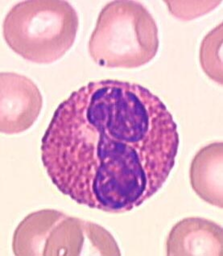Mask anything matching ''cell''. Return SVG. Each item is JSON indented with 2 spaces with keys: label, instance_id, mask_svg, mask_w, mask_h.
<instances>
[{
  "label": "cell",
  "instance_id": "obj_5",
  "mask_svg": "<svg viewBox=\"0 0 223 256\" xmlns=\"http://www.w3.org/2000/svg\"><path fill=\"white\" fill-rule=\"evenodd\" d=\"M216 29H214L210 34L204 38L200 48V63L207 74L215 80L216 74L215 71L218 70L219 75L222 76V59L221 58V52L216 54V52H221V50H218L215 52V50L218 46L222 44V40H220L217 44H215L219 36H222V28L218 32L217 38H215Z\"/></svg>",
  "mask_w": 223,
  "mask_h": 256
},
{
  "label": "cell",
  "instance_id": "obj_3",
  "mask_svg": "<svg viewBox=\"0 0 223 256\" xmlns=\"http://www.w3.org/2000/svg\"><path fill=\"white\" fill-rule=\"evenodd\" d=\"M158 28L140 2L112 1L102 9L89 42L96 64L108 68H138L151 62L159 50Z\"/></svg>",
  "mask_w": 223,
  "mask_h": 256
},
{
  "label": "cell",
  "instance_id": "obj_2",
  "mask_svg": "<svg viewBox=\"0 0 223 256\" xmlns=\"http://www.w3.org/2000/svg\"><path fill=\"white\" fill-rule=\"evenodd\" d=\"M78 16L64 0H28L6 14L2 34L8 46L25 60L51 64L70 50L78 29Z\"/></svg>",
  "mask_w": 223,
  "mask_h": 256
},
{
  "label": "cell",
  "instance_id": "obj_4",
  "mask_svg": "<svg viewBox=\"0 0 223 256\" xmlns=\"http://www.w3.org/2000/svg\"><path fill=\"white\" fill-rule=\"evenodd\" d=\"M42 95L31 79L14 72L1 74V132H23L42 110Z\"/></svg>",
  "mask_w": 223,
  "mask_h": 256
},
{
  "label": "cell",
  "instance_id": "obj_1",
  "mask_svg": "<svg viewBox=\"0 0 223 256\" xmlns=\"http://www.w3.org/2000/svg\"><path fill=\"white\" fill-rule=\"evenodd\" d=\"M178 125L163 102L128 82H91L62 102L42 138L48 178L78 204L108 213L140 206L176 163Z\"/></svg>",
  "mask_w": 223,
  "mask_h": 256
}]
</instances>
